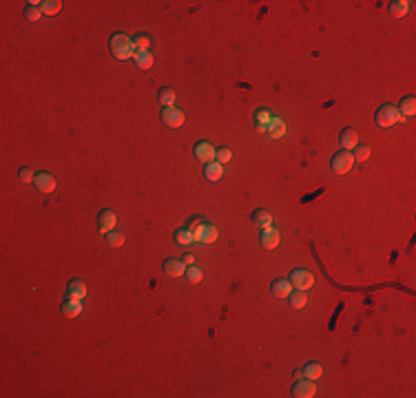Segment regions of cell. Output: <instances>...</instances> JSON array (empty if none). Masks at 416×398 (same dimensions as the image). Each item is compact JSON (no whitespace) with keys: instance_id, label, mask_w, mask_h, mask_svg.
I'll use <instances>...</instances> for the list:
<instances>
[{"instance_id":"obj_1","label":"cell","mask_w":416,"mask_h":398,"mask_svg":"<svg viewBox=\"0 0 416 398\" xmlns=\"http://www.w3.org/2000/svg\"><path fill=\"white\" fill-rule=\"evenodd\" d=\"M111 53L117 60H131L135 58V44H133V38H129L126 33H113L111 35Z\"/></svg>"},{"instance_id":"obj_2","label":"cell","mask_w":416,"mask_h":398,"mask_svg":"<svg viewBox=\"0 0 416 398\" xmlns=\"http://www.w3.org/2000/svg\"><path fill=\"white\" fill-rule=\"evenodd\" d=\"M376 126H381V129H390V126H394L396 122H403V117H401V113H398V108L396 106H392V104H383L381 108L376 111Z\"/></svg>"},{"instance_id":"obj_3","label":"cell","mask_w":416,"mask_h":398,"mask_svg":"<svg viewBox=\"0 0 416 398\" xmlns=\"http://www.w3.org/2000/svg\"><path fill=\"white\" fill-rule=\"evenodd\" d=\"M330 166H332V171L337 173V175H345V173H350V168L354 166V157H352V153H350V151H339V153H334V155H332V159H330Z\"/></svg>"},{"instance_id":"obj_4","label":"cell","mask_w":416,"mask_h":398,"mask_svg":"<svg viewBox=\"0 0 416 398\" xmlns=\"http://www.w3.org/2000/svg\"><path fill=\"white\" fill-rule=\"evenodd\" d=\"M288 281H290L292 287H297V290H308V287L315 285V275H312L310 270H306V268H297V270L290 272Z\"/></svg>"},{"instance_id":"obj_5","label":"cell","mask_w":416,"mask_h":398,"mask_svg":"<svg viewBox=\"0 0 416 398\" xmlns=\"http://www.w3.org/2000/svg\"><path fill=\"white\" fill-rule=\"evenodd\" d=\"M215 146L211 142H206V139H202V142H197L195 146H193V155H195L197 161H202V164H208V161H215Z\"/></svg>"},{"instance_id":"obj_6","label":"cell","mask_w":416,"mask_h":398,"mask_svg":"<svg viewBox=\"0 0 416 398\" xmlns=\"http://www.w3.org/2000/svg\"><path fill=\"white\" fill-rule=\"evenodd\" d=\"M317 394V385H315V381H310V378H297V383L292 385V396L294 398H312Z\"/></svg>"},{"instance_id":"obj_7","label":"cell","mask_w":416,"mask_h":398,"mask_svg":"<svg viewBox=\"0 0 416 398\" xmlns=\"http://www.w3.org/2000/svg\"><path fill=\"white\" fill-rule=\"evenodd\" d=\"M162 122H164L168 129H180L184 124V113L177 106H166L162 111Z\"/></svg>"},{"instance_id":"obj_8","label":"cell","mask_w":416,"mask_h":398,"mask_svg":"<svg viewBox=\"0 0 416 398\" xmlns=\"http://www.w3.org/2000/svg\"><path fill=\"white\" fill-rule=\"evenodd\" d=\"M33 186L40 190V193H54L56 190V186H58V182H56V177L51 175V173H36V179H33Z\"/></svg>"},{"instance_id":"obj_9","label":"cell","mask_w":416,"mask_h":398,"mask_svg":"<svg viewBox=\"0 0 416 398\" xmlns=\"http://www.w3.org/2000/svg\"><path fill=\"white\" fill-rule=\"evenodd\" d=\"M259 241H262V246H264L266 250H272V248L279 246L281 234H279L277 228L270 226V228H264V230H262V234H259Z\"/></svg>"},{"instance_id":"obj_10","label":"cell","mask_w":416,"mask_h":398,"mask_svg":"<svg viewBox=\"0 0 416 398\" xmlns=\"http://www.w3.org/2000/svg\"><path fill=\"white\" fill-rule=\"evenodd\" d=\"M115 224H117V215L113 210H100V215H98V228H100V232L102 234H107V232H111L115 228Z\"/></svg>"},{"instance_id":"obj_11","label":"cell","mask_w":416,"mask_h":398,"mask_svg":"<svg viewBox=\"0 0 416 398\" xmlns=\"http://www.w3.org/2000/svg\"><path fill=\"white\" fill-rule=\"evenodd\" d=\"M86 297V283L82 279H71L69 285H66V299H78L82 301Z\"/></svg>"},{"instance_id":"obj_12","label":"cell","mask_w":416,"mask_h":398,"mask_svg":"<svg viewBox=\"0 0 416 398\" xmlns=\"http://www.w3.org/2000/svg\"><path fill=\"white\" fill-rule=\"evenodd\" d=\"M339 144L343 146V151H352L354 146H359V133H356L354 129H343L339 135Z\"/></svg>"},{"instance_id":"obj_13","label":"cell","mask_w":416,"mask_h":398,"mask_svg":"<svg viewBox=\"0 0 416 398\" xmlns=\"http://www.w3.org/2000/svg\"><path fill=\"white\" fill-rule=\"evenodd\" d=\"M270 290H272V294L277 299H288L290 297V292H292V283L288 281V279H274Z\"/></svg>"},{"instance_id":"obj_14","label":"cell","mask_w":416,"mask_h":398,"mask_svg":"<svg viewBox=\"0 0 416 398\" xmlns=\"http://www.w3.org/2000/svg\"><path fill=\"white\" fill-rule=\"evenodd\" d=\"M221 175H224V164H219V161H208V164H204V177L208 182H219Z\"/></svg>"},{"instance_id":"obj_15","label":"cell","mask_w":416,"mask_h":398,"mask_svg":"<svg viewBox=\"0 0 416 398\" xmlns=\"http://www.w3.org/2000/svg\"><path fill=\"white\" fill-rule=\"evenodd\" d=\"M82 310H84L82 301H78V299H66L64 305H62V314L66 316V319H76V316L82 312Z\"/></svg>"},{"instance_id":"obj_16","label":"cell","mask_w":416,"mask_h":398,"mask_svg":"<svg viewBox=\"0 0 416 398\" xmlns=\"http://www.w3.org/2000/svg\"><path fill=\"white\" fill-rule=\"evenodd\" d=\"M266 133H268V137H272V139L284 137L286 135V122L281 120V117H272L270 124H268V129H266Z\"/></svg>"},{"instance_id":"obj_17","label":"cell","mask_w":416,"mask_h":398,"mask_svg":"<svg viewBox=\"0 0 416 398\" xmlns=\"http://www.w3.org/2000/svg\"><path fill=\"white\" fill-rule=\"evenodd\" d=\"M164 272L168 277H184L186 275V265L180 259H166L164 261Z\"/></svg>"},{"instance_id":"obj_18","label":"cell","mask_w":416,"mask_h":398,"mask_svg":"<svg viewBox=\"0 0 416 398\" xmlns=\"http://www.w3.org/2000/svg\"><path fill=\"white\" fill-rule=\"evenodd\" d=\"M410 5L412 3H407V0H392L390 3V16L392 18H405L407 16V11H410Z\"/></svg>"},{"instance_id":"obj_19","label":"cell","mask_w":416,"mask_h":398,"mask_svg":"<svg viewBox=\"0 0 416 398\" xmlns=\"http://www.w3.org/2000/svg\"><path fill=\"white\" fill-rule=\"evenodd\" d=\"M270 120H272L270 108L262 106V108H257V111H255V126H257V131H266V129H268Z\"/></svg>"},{"instance_id":"obj_20","label":"cell","mask_w":416,"mask_h":398,"mask_svg":"<svg viewBox=\"0 0 416 398\" xmlns=\"http://www.w3.org/2000/svg\"><path fill=\"white\" fill-rule=\"evenodd\" d=\"M398 113H401L403 120H405V117H414V113H416V98H414V95H407V98L401 100Z\"/></svg>"},{"instance_id":"obj_21","label":"cell","mask_w":416,"mask_h":398,"mask_svg":"<svg viewBox=\"0 0 416 398\" xmlns=\"http://www.w3.org/2000/svg\"><path fill=\"white\" fill-rule=\"evenodd\" d=\"M135 64H137V69H142V71H146V69H151V66L155 64V56L151 53V51H135Z\"/></svg>"},{"instance_id":"obj_22","label":"cell","mask_w":416,"mask_h":398,"mask_svg":"<svg viewBox=\"0 0 416 398\" xmlns=\"http://www.w3.org/2000/svg\"><path fill=\"white\" fill-rule=\"evenodd\" d=\"M204 224H206V219L204 217H193L190 221H188V230H190V234H193V241H197V243H202V230H204Z\"/></svg>"},{"instance_id":"obj_23","label":"cell","mask_w":416,"mask_h":398,"mask_svg":"<svg viewBox=\"0 0 416 398\" xmlns=\"http://www.w3.org/2000/svg\"><path fill=\"white\" fill-rule=\"evenodd\" d=\"M252 221H255V226H259L262 230H264V228H270V226H272V215H270V210H264V208L255 210V212H252Z\"/></svg>"},{"instance_id":"obj_24","label":"cell","mask_w":416,"mask_h":398,"mask_svg":"<svg viewBox=\"0 0 416 398\" xmlns=\"http://www.w3.org/2000/svg\"><path fill=\"white\" fill-rule=\"evenodd\" d=\"M133 44H135V51H151V44H153V38L144 31H140L133 35Z\"/></svg>"},{"instance_id":"obj_25","label":"cell","mask_w":416,"mask_h":398,"mask_svg":"<svg viewBox=\"0 0 416 398\" xmlns=\"http://www.w3.org/2000/svg\"><path fill=\"white\" fill-rule=\"evenodd\" d=\"M158 100H160V104L162 106H175V91L170 86H162L160 91H158Z\"/></svg>"},{"instance_id":"obj_26","label":"cell","mask_w":416,"mask_h":398,"mask_svg":"<svg viewBox=\"0 0 416 398\" xmlns=\"http://www.w3.org/2000/svg\"><path fill=\"white\" fill-rule=\"evenodd\" d=\"M301 372H303V376H306V378L317 381V378H321V376H323V365H321V363H306Z\"/></svg>"},{"instance_id":"obj_27","label":"cell","mask_w":416,"mask_h":398,"mask_svg":"<svg viewBox=\"0 0 416 398\" xmlns=\"http://www.w3.org/2000/svg\"><path fill=\"white\" fill-rule=\"evenodd\" d=\"M217 237H219L217 226L211 224V221H206L204 230H202V243H215V241H217Z\"/></svg>"},{"instance_id":"obj_28","label":"cell","mask_w":416,"mask_h":398,"mask_svg":"<svg viewBox=\"0 0 416 398\" xmlns=\"http://www.w3.org/2000/svg\"><path fill=\"white\" fill-rule=\"evenodd\" d=\"M308 303V294L306 290H297V292H290V305L294 310H303Z\"/></svg>"},{"instance_id":"obj_29","label":"cell","mask_w":416,"mask_h":398,"mask_svg":"<svg viewBox=\"0 0 416 398\" xmlns=\"http://www.w3.org/2000/svg\"><path fill=\"white\" fill-rule=\"evenodd\" d=\"M40 9H42V13H47V16H54V13H58L62 9V3L60 0H47V3L40 5Z\"/></svg>"},{"instance_id":"obj_30","label":"cell","mask_w":416,"mask_h":398,"mask_svg":"<svg viewBox=\"0 0 416 398\" xmlns=\"http://www.w3.org/2000/svg\"><path fill=\"white\" fill-rule=\"evenodd\" d=\"M202 277H204V272H202V268H197L195 263L186 268V279H188V283H199V281H202Z\"/></svg>"},{"instance_id":"obj_31","label":"cell","mask_w":416,"mask_h":398,"mask_svg":"<svg viewBox=\"0 0 416 398\" xmlns=\"http://www.w3.org/2000/svg\"><path fill=\"white\" fill-rule=\"evenodd\" d=\"M175 241L180 243V246H190V243H193V234H190L188 228H180V230L175 232Z\"/></svg>"},{"instance_id":"obj_32","label":"cell","mask_w":416,"mask_h":398,"mask_svg":"<svg viewBox=\"0 0 416 398\" xmlns=\"http://www.w3.org/2000/svg\"><path fill=\"white\" fill-rule=\"evenodd\" d=\"M107 243L111 248H120V246H124V234L117 230H111V232H107Z\"/></svg>"},{"instance_id":"obj_33","label":"cell","mask_w":416,"mask_h":398,"mask_svg":"<svg viewBox=\"0 0 416 398\" xmlns=\"http://www.w3.org/2000/svg\"><path fill=\"white\" fill-rule=\"evenodd\" d=\"M352 151H354V153H352L354 161H368V157H370V155H372V151H370V146H354Z\"/></svg>"},{"instance_id":"obj_34","label":"cell","mask_w":416,"mask_h":398,"mask_svg":"<svg viewBox=\"0 0 416 398\" xmlns=\"http://www.w3.org/2000/svg\"><path fill=\"white\" fill-rule=\"evenodd\" d=\"M40 16H42V9H40V7L29 5L27 9H25V18H27L29 22H38V20H40Z\"/></svg>"},{"instance_id":"obj_35","label":"cell","mask_w":416,"mask_h":398,"mask_svg":"<svg viewBox=\"0 0 416 398\" xmlns=\"http://www.w3.org/2000/svg\"><path fill=\"white\" fill-rule=\"evenodd\" d=\"M230 159H233V151L230 149H217L215 151V161H219V164H228Z\"/></svg>"},{"instance_id":"obj_36","label":"cell","mask_w":416,"mask_h":398,"mask_svg":"<svg viewBox=\"0 0 416 398\" xmlns=\"http://www.w3.org/2000/svg\"><path fill=\"white\" fill-rule=\"evenodd\" d=\"M18 177H20V182H25V184H31V182L36 179V173L31 171V168H20Z\"/></svg>"},{"instance_id":"obj_37","label":"cell","mask_w":416,"mask_h":398,"mask_svg":"<svg viewBox=\"0 0 416 398\" xmlns=\"http://www.w3.org/2000/svg\"><path fill=\"white\" fill-rule=\"evenodd\" d=\"M182 263H184V265H186V268H188V265H193V263H195V257H193L190 252H188V255H184V257H182Z\"/></svg>"}]
</instances>
